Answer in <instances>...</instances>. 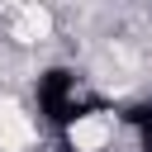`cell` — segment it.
<instances>
[{
  "instance_id": "obj_1",
  "label": "cell",
  "mask_w": 152,
  "mask_h": 152,
  "mask_svg": "<svg viewBox=\"0 0 152 152\" xmlns=\"http://www.w3.org/2000/svg\"><path fill=\"white\" fill-rule=\"evenodd\" d=\"M38 109L52 124H62V128L76 114H86L90 104H86V86L76 81V71H48V76H38Z\"/></svg>"
},
{
  "instance_id": "obj_2",
  "label": "cell",
  "mask_w": 152,
  "mask_h": 152,
  "mask_svg": "<svg viewBox=\"0 0 152 152\" xmlns=\"http://www.w3.org/2000/svg\"><path fill=\"white\" fill-rule=\"evenodd\" d=\"M62 138H66V152H109L114 138H119V114L90 104L86 114H76L62 128Z\"/></svg>"
},
{
  "instance_id": "obj_3",
  "label": "cell",
  "mask_w": 152,
  "mask_h": 152,
  "mask_svg": "<svg viewBox=\"0 0 152 152\" xmlns=\"http://www.w3.org/2000/svg\"><path fill=\"white\" fill-rule=\"evenodd\" d=\"M48 33H52V14L48 10H33V5L28 10H14V24H10V38L14 43H43Z\"/></svg>"
}]
</instances>
